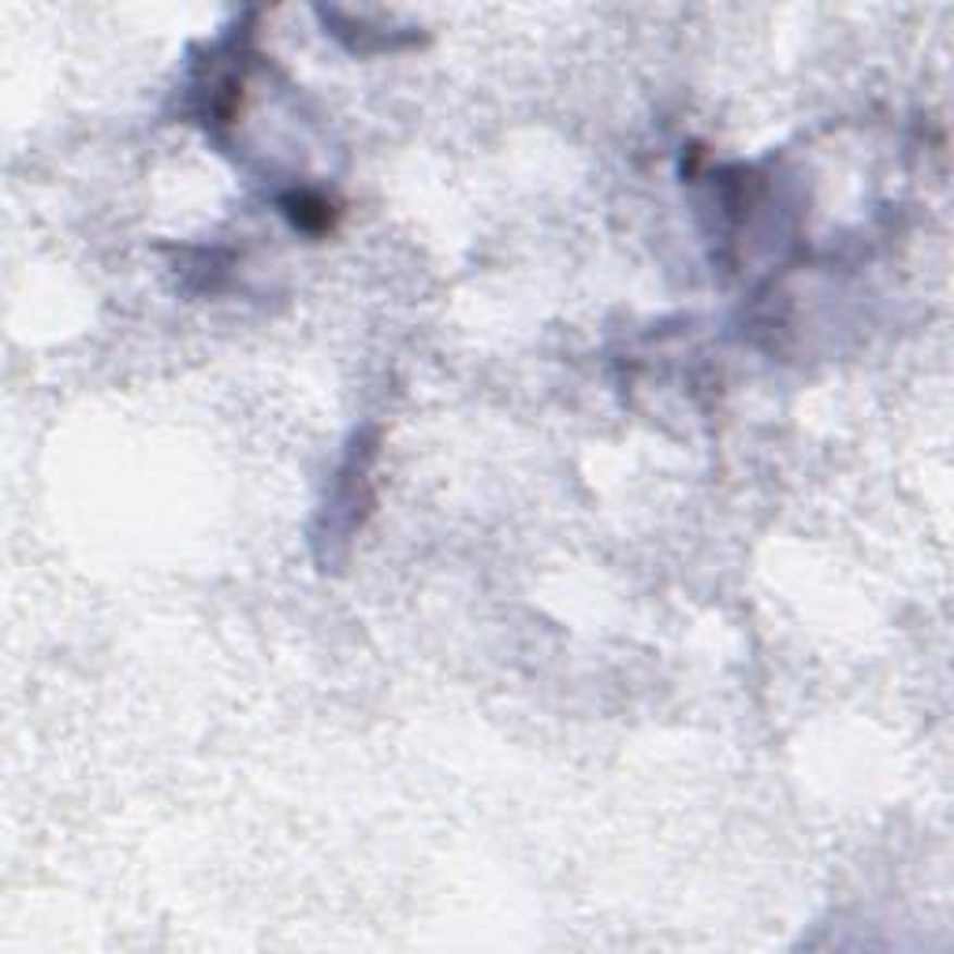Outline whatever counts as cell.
I'll return each instance as SVG.
<instances>
[{"label":"cell","instance_id":"1","mask_svg":"<svg viewBox=\"0 0 954 954\" xmlns=\"http://www.w3.org/2000/svg\"><path fill=\"white\" fill-rule=\"evenodd\" d=\"M284 213L292 216V224L302 227V232H325V227H332V206L325 198L310 195V190L284 198Z\"/></svg>","mask_w":954,"mask_h":954}]
</instances>
